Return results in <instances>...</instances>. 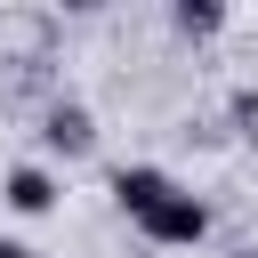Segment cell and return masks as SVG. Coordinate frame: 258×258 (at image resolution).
Returning <instances> with one entry per match:
<instances>
[{
  "label": "cell",
  "instance_id": "4",
  "mask_svg": "<svg viewBox=\"0 0 258 258\" xmlns=\"http://www.w3.org/2000/svg\"><path fill=\"white\" fill-rule=\"evenodd\" d=\"M169 185H177V177H169V169H153V161H129V169L113 177V194H121V210H129V218H145Z\"/></svg>",
  "mask_w": 258,
  "mask_h": 258
},
{
  "label": "cell",
  "instance_id": "7",
  "mask_svg": "<svg viewBox=\"0 0 258 258\" xmlns=\"http://www.w3.org/2000/svg\"><path fill=\"white\" fill-rule=\"evenodd\" d=\"M0 258H32V250H24V242H0Z\"/></svg>",
  "mask_w": 258,
  "mask_h": 258
},
{
  "label": "cell",
  "instance_id": "2",
  "mask_svg": "<svg viewBox=\"0 0 258 258\" xmlns=\"http://www.w3.org/2000/svg\"><path fill=\"white\" fill-rule=\"evenodd\" d=\"M0 202H8L16 218H48V210H56V177H48L40 161H24V169H8V185H0Z\"/></svg>",
  "mask_w": 258,
  "mask_h": 258
},
{
  "label": "cell",
  "instance_id": "1",
  "mask_svg": "<svg viewBox=\"0 0 258 258\" xmlns=\"http://www.w3.org/2000/svg\"><path fill=\"white\" fill-rule=\"evenodd\" d=\"M137 226H145V242H161V250H185V242H202V234H210V210H202V194L169 185V194H161V202H153Z\"/></svg>",
  "mask_w": 258,
  "mask_h": 258
},
{
  "label": "cell",
  "instance_id": "6",
  "mask_svg": "<svg viewBox=\"0 0 258 258\" xmlns=\"http://www.w3.org/2000/svg\"><path fill=\"white\" fill-rule=\"evenodd\" d=\"M234 121H250V129H258V97H234Z\"/></svg>",
  "mask_w": 258,
  "mask_h": 258
},
{
  "label": "cell",
  "instance_id": "8",
  "mask_svg": "<svg viewBox=\"0 0 258 258\" xmlns=\"http://www.w3.org/2000/svg\"><path fill=\"white\" fill-rule=\"evenodd\" d=\"M242 258H258V250H242Z\"/></svg>",
  "mask_w": 258,
  "mask_h": 258
},
{
  "label": "cell",
  "instance_id": "3",
  "mask_svg": "<svg viewBox=\"0 0 258 258\" xmlns=\"http://www.w3.org/2000/svg\"><path fill=\"white\" fill-rule=\"evenodd\" d=\"M40 137H48V153H89L97 145V121H89V105H48Z\"/></svg>",
  "mask_w": 258,
  "mask_h": 258
},
{
  "label": "cell",
  "instance_id": "5",
  "mask_svg": "<svg viewBox=\"0 0 258 258\" xmlns=\"http://www.w3.org/2000/svg\"><path fill=\"white\" fill-rule=\"evenodd\" d=\"M169 24H177L185 40H210V32L226 24V8H218V0H177V8H169Z\"/></svg>",
  "mask_w": 258,
  "mask_h": 258
}]
</instances>
